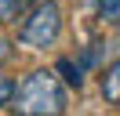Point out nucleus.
Returning a JSON list of instances; mask_svg holds the SVG:
<instances>
[{
  "instance_id": "1",
  "label": "nucleus",
  "mask_w": 120,
  "mask_h": 116,
  "mask_svg": "<svg viewBox=\"0 0 120 116\" xmlns=\"http://www.w3.org/2000/svg\"><path fill=\"white\" fill-rule=\"evenodd\" d=\"M11 112L15 116H62L66 112V87L51 69H33L22 83L11 87Z\"/></svg>"
},
{
  "instance_id": "2",
  "label": "nucleus",
  "mask_w": 120,
  "mask_h": 116,
  "mask_svg": "<svg viewBox=\"0 0 120 116\" xmlns=\"http://www.w3.org/2000/svg\"><path fill=\"white\" fill-rule=\"evenodd\" d=\"M62 33V11L55 0H40L29 14H26L22 29H18V40L29 44V47H51Z\"/></svg>"
},
{
  "instance_id": "3",
  "label": "nucleus",
  "mask_w": 120,
  "mask_h": 116,
  "mask_svg": "<svg viewBox=\"0 0 120 116\" xmlns=\"http://www.w3.org/2000/svg\"><path fill=\"white\" fill-rule=\"evenodd\" d=\"M102 98L109 105H120V62H113L102 76Z\"/></svg>"
},
{
  "instance_id": "4",
  "label": "nucleus",
  "mask_w": 120,
  "mask_h": 116,
  "mask_svg": "<svg viewBox=\"0 0 120 116\" xmlns=\"http://www.w3.org/2000/svg\"><path fill=\"white\" fill-rule=\"evenodd\" d=\"M98 18L109 22V25H120V0H102L98 4Z\"/></svg>"
},
{
  "instance_id": "5",
  "label": "nucleus",
  "mask_w": 120,
  "mask_h": 116,
  "mask_svg": "<svg viewBox=\"0 0 120 116\" xmlns=\"http://www.w3.org/2000/svg\"><path fill=\"white\" fill-rule=\"evenodd\" d=\"M22 7H26V0H0V22L18 18V14H22Z\"/></svg>"
},
{
  "instance_id": "6",
  "label": "nucleus",
  "mask_w": 120,
  "mask_h": 116,
  "mask_svg": "<svg viewBox=\"0 0 120 116\" xmlns=\"http://www.w3.org/2000/svg\"><path fill=\"white\" fill-rule=\"evenodd\" d=\"M58 69L66 72V80H69V83H76V87L84 83V76H80V69H73V65H69V62H58Z\"/></svg>"
},
{
  "instance_id": "7",
  "label": "nucleus",
  "mask_w": 120,
  "mask_h": 116,
  "mask_svg": "<svg viewBox=\"0 0 120 116\" xmlns=\"http://www.w3.org/2000/svg\"><path fill=\"white\" fill-rule=\"evenodd\" d=\"M11 98V83H8V76H0V105Z\"/></svg>"
},
{
  "instance_id": "8",
  "label": "nucleus",
  "mask_w": 120,
  "mask_h": 116,
  "mask_svg": "<svg viewBox=\"0 0 120 116\" xmlns=\"http://www.w3.org/2000/svg\"><path fill=\"white\" fill-rule=\"evenodd\" d=\"M8 58H11V44L0 36V62H8Z\"/></svg>"
}]
</instances>
